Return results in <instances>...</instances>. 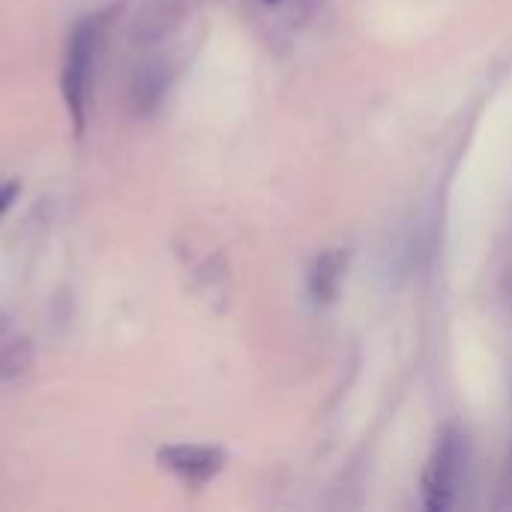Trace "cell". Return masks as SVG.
Listing matches in <instances>:
<instances>
[{
    "label": "cell",
    "mask_w": 512,
    "mask_h": 512,
    "mask_svg": "<svg viewBox=\"0 0 512 512\" xmlns=\"http://www.w3.org/2000/svg\"><path fill=\"white\" fill-rule=\"evenodd\" d=\"M111 21V12H96L72 24L63 48V69H60V93L66 102V111L72 117L75 132L81 135L87 126V96H90V78L99 54V42L105 33V24Z\"/></svg>",
    "instance_id": "obj_1"
},
{
    "label": "cell",
    "mask_w": 512,
    "mask_h": 512,
    "mask_svg": "<svg viewBox=\"0 0 512 512\" xmlns=\"http://www.w3.org/2000/svg\"><path fill=\"white\" fill-rule=\"evenodd\" d=\"M465 465H468L465 435L450 426V429H444V435L429 459L426 477H423V498H426L429 510L444 512L453 507L462 477H465Z\"/></svg>",
    "instance_id": "obj_2"
},
{
    "label": "cell",
    "mask_w": 512,
    "mask_h": 512,
    "mask_svg": "<svg viewBox=\"0 0 512 512\" xmlns=\"http://www.w3.org/2000/svg\"><path fill=\"white\" fill-rule=\"evenodd\" d=\"M156 462L189 486L210 483L225 468V453L219 447L201 444H168L156 453Z\"/></svg>",
    "instance_id": "obj_3"
},
{
    "label": "cell",
    "mask_w": 512,
    "mask_h": 512,
    "mask_svg": "<svg viewBox=\"0 0 512 512\" xmlns=\"http://www.w3.org/2000/svg\"><path fill=\"white\" fill-rule=\"evenodd\" d=\"M168 84H171V72H168L165 63H159V60L141 63L132 72V81H129V108H132V114H138V117L153 114L162 105V99L168 93Z\"/></svg>",
    "instance_id": "obj_4"
},
{
    "label": "cell",
    "mask_w": 512,
    "mask_h": 512,
    "mask_svg": "<svg viewBox=\"0 0 512 512\" xmlns=\"http://www.w3.org/2000/svg\"><path fill=\"white\" fill-rule=\"evenodd\" d=\"M180 21H183L180 0H156L135 15V21L129 27V39L135 45H153V42L165 39Z\"/></svg>",
    "instance_id": "obj_5"
},
{
    "label": "cell",
    "mask_w": 512,
    "mask_h": 512,
    "mask_svg": "<svg viewBox=\"0 0 512 512\" xmlns=\"http://www.w3.org/2000/svg\"><path fill=\"white\" fill-rule=\"evenodd\" d=\"M33 360H36V348L30 336H18L0 345V384H12L24 378L33 369Z\"/></svg>",
    "instance_id": "obj_6"
},
{
    "label": "cell",
    "mask_w": 512,
    "mask_h": 512,
    "mask_svg": "<svg viewBox=\"0 0 512 512\" xmlns=\"http://www.w3.org/2000/svg\"><path fill=\"white\" fill-rule=\"evenodd\" d=\"M15 195H18V183H15V180H9V183H0V219H3V213L12 207Z\"/></svg>",
    "instance_id": "obj_7"
},
{
    "label": "cell",
    "mask_w": 512,
    "mask_h": 512,
    "mask_svg": "<svg viewBox=\"0 0 512 512\" xmlns=\"http://www.w3.org/2000/svg\"><path fill=\"white\" fill-rule=\"evenodd\" d=\"M3 333H6V315L0 312V336H3Z\"/></svg>",
    "instance_id": "obj_8"
},
{
    "label": "cell",
    "mask_w": 512,
    "mask_h": 512,
    "mask_svg": "<svg viewBox=\"0 0 512 512\" xmlns=\"http://www.w3.org/2000/svg\"><path fill=\"white\" fill-rule=\"evenodd\" d=\"M267 3H276V0H267Z\"/></svg>",
    "instance_id": "obj_9"
}]
</instances>
